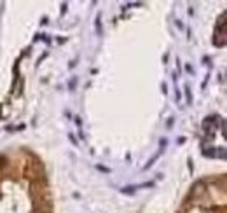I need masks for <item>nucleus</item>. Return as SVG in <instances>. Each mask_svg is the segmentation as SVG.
<instances>
[{
  "label": "nucleus",
  "mask_w": 227,
  "mask_h": 213,
  "mask_svg": "<svg viewBox=\"0 0 227 213\" xmlns=\"http://www.w3.org/2000/svg\"><path fill=\"white\" fill-rule=\"evenodd\" d=\"M2 166H5V159H4V157H0V168H2Z\"/></svg>",
  "instance_id": "nucleus-2"
},
{
  "label": "nucleus",
  "mask_w": 227,
  "mask_h": 213,
  "mask_svg": "<svg viewBox=\"0 0 227 213\" xmlns=\"http://www.w3.org/2000/svg\"><path fill=\"white\" fill-rule=\"evenodd\" d=\"M96 28H98V32H101V23H100V18L96 19Z\"/></svg>",
  "instance_id": "nucleus-1"
}]
</instances>
